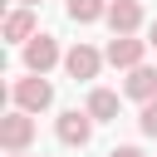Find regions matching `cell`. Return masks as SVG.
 Here are the masks:
<instances>
[{
	"mask_svg": "<svg viewBox=\"0 0 157 157\" xmlns=\"http://www.w3.org/2000/svg\"><path fill=\"white\" fill-rule=\"evenodd\" d=\"M10 98H15V108H25V113H44V108L54 103V83H49L44 74H29V78H15V83H10Z\"/></svg>",
	"mask_w": 157,
	"mask_h": 157,
	"instance_id": "1",
	"label": "cell"
},
{
	"mask_svg": "<svg viewBox=\"0 0 157 157\" xmlns=\"http://www.w3.org/2000/svg\"><path fill=\"white\" fill-rule=\"evenodd\" d=\"M29 142H34V113H25V108L5 113L0 118V147L5 152H25Z\"/></svg>",
	"mask_w": 157,
	"mask_h": 157,
	"instance_id": "2",
	"label": "cell"
},
{
	"mask_svg": "<svg viewBox=\"0 0 157 157\" xmlns=\"http://www.w3.org/2000/svg\"><path fill=\"white\" fill-rule=\"evenodd\" d=\"M93 123H98V118H93L88 108H83V113H78V108H69V113H59L54 132H59V142H64V147H88V137H93Z\"/></svg>",
	"mask_w": 157,
	"mask_h": 157,
	"instance_id": "3",
	"label": "cell"
},
{
	"mask_svg": "<svg viewBox=\"0 0 157 157\" xmlns=\"http://www.w3.org/2000/svg\"><path fill=\"white\" fill-rule=\"evenodd\" d=\"M59 59H64V54H59V39H54V34H34V39L25 44V69H29V74H49Z\"/></svg>",
	"mask_w": 157,
	"mask_h": 157,
	"instance_id": "4",
	"label": "cell"
},
{
	"mask_svg": "<svg viewBox=\"0 0 157 157\" xmlns=\"http://www.w3.org/2000/svg\"><path fill=\"white\" fill-rule=\"evenodd\" d=\"M147 49H152L147 39H132V34H113V39H108V64H113V69H137Z\"/></svg>",
	"mask_w": 157,
	"mask_h": 157,
	"instance_id": "5",
	"label": "cell"
},
{
	"mask_svg": "<svg viewBox=\"0 0 157 157\" xmlns=\"http://www.w3.org/2000/svg\"><path fill=\"white\" fill-rule=\"evenodd\" d=\"M103 59H108V54H98L93 44H74V49L64 54V69H69L74 78H98V69H103Z\"/></svg>",
	"mask_w": 157,
	"mask_h": 157,
	"instance_id": "6",
	"label": "cell"
},
{
	"mask_svg": "<svg viewBox=\"0 0 157 157\" xmlns=\"http://www.w3.org/2000/svg\"><path fill=\"white\" fill-rule=\"evenodd\" d=\"M108 29L113 34H137L142 29V5L137 0H108Z\"/></svg>",
	"mask_w": 157,
	"mask_h": 157,
	"instance_id": "7",
	"label": "cell"
},
{
	"mask_svg": "<svg viewBox=\"0 0 157 157\" xmlns=\"http://www.w3.org/2000/svg\"><path fill=\"white\" fill-rule=\"evenodd\" d=\"M123 93H128V98H137V103H152V98H157V69H152V64H137V69H128V83H123Z\"/></svg>",
	"mask_w": 157,
	"mask_h": 157,
	"instance_id": "8",
	"label": "cell"
},
{
	"mask_svg": "<svg viewBox=\"0 0 157 157\" xmlns=\"http://www.w3.org/2000/svg\"><path fill=\"white\" fill-rule=\"evenodd\" d=\"M34 34H39V29H34V10H29V5H20V10L5 15V39H10V44H29Z\"/></svg>",
	"mask_w": 157,
	"mask_h": 157,
	"instance_id": "9",
	"label": "cell"
},
{
	"mask_svg": "<svg viewBox=\"0 0 157 157\" xmlns=\"http://www.w3.org/2000/svg\"><path fill=\"white\" fill-rule=\"evenodd\" d=\"M74 25H93V20H108V0H69L64 5Z\"/></svg>",
	"mask_w": 157,
	"mask_h": 157,
	"instance_id": "10",
	"label": "cell"
},
{
	"mask_svg": "<svg viewBox=\"0 0 157 157\" xmlns=\"http://www.w3.org/2000/svg\"><path fill=\"white\" fill-rule=\"evenodd\" d=\"M88 113H93L98 123H113V118H118V93H113V88H93V93H88Z\"/></svg>",
	"mask_w": 157,
	"mask_h": 157,
	"instance_id": "11",
	"label": "cell"
},
{
	"mask_svg": "<svg viewBox=\"0 0 157 157\" xmlns=\"http://www.w3.org/2000/svg\"><path fill=\"white\" fill-rule=\"evenodd\" d=\"M137 128H142V137H157V98H152V103H142V113H137Z\"/></svg>",
	"mask_w": 157,
	"mask_h": 157,
	"instance_id": "12",
	"label": "cell"
},
{
	"mask_svg": "<svg viewBox=\"0 0 157 157\" xmlns=\"http://www.w3.org/2000/svg\"><path fill=\"white\" fill-rule=\"evenodd\" d=\"M108 157H147V152H142V147H132V142H123V147H113Z\"/></svg>",
	"mask_w": 157,
	"mask_h": 157,
	"instance_id": "13",
	"label": "cell"
},
{
	"mask_svg": "<svg viewBox=\"0 0 157 157\" xmlns=\"http://www.w3.org/2000/svg\"><path fill=\"white\" fill-rule=\"evenodd\" d=\"M147 44H152V49H157V20H152V25H147Z\"/></svg>",
	"mask_w": 157,
	"mask_h": 157,
	"instance_id": "14",
	"label": "cell"
},
{
	"mask_svg": "<svg viewBox=\"0 0 157 157\" xmlns=\"http://www.w3.org/2000/svg\"><path fill=\"white\" fill-rule=\"evenodd\" d=\"M5 157H25V152H5Z\"/></svg>",
	"mask_w": 157,
	"mask_h": 157,
	"instance_id": "15",
	"label": "cell"
},
{
	"mask_svg": "<svg viewBox=\"0 0 157 157\" xmlns=\"http://www.w3.org/2000/svg\"><path fill=\"white\" fill-rule=\"evenodd\" d=\"M20 5H39V0H20Z\"/></svg>",
	"mask_w": 157,
	"mask_h": 157,
	"instance_id": "16",
	"label": "cell"
}]
</instances>
